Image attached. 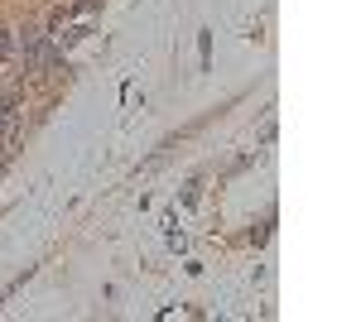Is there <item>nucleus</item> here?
<instances>
[{
	"label": "nucleus",
	"mask_w": 361,
	"mask_h": 322,
	"mask_svg": "<svg viewBox=\"0 0 361 322\" xmlns=\"http://www.w3.org/2000/svg\"><path fill=\"white\" fill-rule=\"evenodd\" d=\"M20 140H25V111H20V87H10L0 97V149L15 154Z\"/></svg>",
	"instance_id": "1"
},
{
	"label": "nucleus",
	"mask_w": 361,
	"mask_h": 322,
	"mask_svg": "<svg viewBox=\"0 0 361 322\" xmlns=\"http://www.w3.org/2000/svg\"><path fill=\"white\" fill-rule=\"evenodd\" d=\"M10 54H15V29H0V68L10 63Z\"/></svg>",
	"instance_id": "2"
}]
</instances>
